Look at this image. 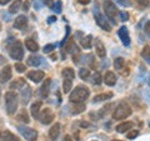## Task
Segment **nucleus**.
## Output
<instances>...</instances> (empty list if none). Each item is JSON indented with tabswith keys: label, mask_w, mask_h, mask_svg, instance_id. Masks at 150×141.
Segmentation results:
<instances>
[{
	"label": "nucleus",
	"mask_w": 150,
	"mask_h": 141,
	"mask_svg": "<svg viewBox=\"0 0 150 141\" xmlns=\"http://www.w3.org/2000/svg\"><path fill=\"white\" fill-rule=\"evenodd\" d=\"M90 95V90L89 87L84 86V85H78L74 90L70 92L69 100L71 102H84Z\"/></svg>",
	"instance_id": "obj_1"
},
{
	"label": "nucleus",
	"mask_w": 150,
	"mask_h": 141,
	"mask_svg": "<svg viewBox=\"0 0 150 141\" xmlns=\"http://www.w3.org/2000/svg\"><path fill=\"white\" fill-rule=\"evenodd\" d=\"M131 112H133V110H131V107L128 102H120L114 109V111H112V119L124 120L131 115Z\"/></svg>",
	"instance_id": "obj_2"
},
{
	"label": "nucleus",
	"mask_w": 150,
	"mask_h": 141,
	"mask_svg": "<svg viewBox=\"0 0 150 141\" xmlns=\"http://www.w3.org/2000/svg\"><path fill=\"white\" fill-rule=\"evenodd\" d=\"M8 50L9 54L14 60H23L24 58V50H23V45L19 40L8 41Z\"/></svg>",
	"instance_id": "obj_3"
},
{
	"label": "nucleus",
	"mask_w": 150,
	"mask_h": 141,
	"mask_svg": "<svg viewBox=\"0 0 150 141\" xmlns=\"http://www.w3.org/2000/svg\"><path fill=\"white\" fill-rule=\"evenodd\" d=\"M18 96L15 92L13 91H8L5 94V107H6V112L9 115H14L18 110Z\"/></svg>",
	"instance_id": "obj_4"
},
{
	"label": "nucleus",
	"mask_w": 150,
	"mask_h": 141,
	"mask_svg": "<svg viewBox=\"0 0 150 141\" xmlns=\"http://www.w3.org/2000/svg\"><path fill=\"white\" fill-rule=\"evenodd\" d=\"M104 11H105V15L109 20L112 23V24H116V16L119 15V10L118 8L115 6V4L111 1V0H104Z\"/></svg>",
	"instance_id": "obj_5"
},
{
	"label": "nucleus",
	"mask_w": 150,
	"mask_h": 141,
	"mask_svg": "<svg viewBox=\"0 0 150 141\" xmlns=\"http://www.w3.org/2000/svg\"><path fill=\"white\" fill-rule=\"evenodd\" d=\"M18 130L26 141H36L38 140V131L36 130L28 128V126H19Z\"/></svg>",
	"instance_id": "obj_6"
},
{
	"label": "nucleus",
	"mask_w": 150,
	"mask_h": 141,
	"mask_svg": "<svg viewBox=\"0 0 150 141\" xmlns=\"http://www.w3.org/2000/svg\"><path fill=\"white\" fill-rule=\"evenodd\" d=\"M38 119L40 120V123L43 125H49L54 121L55 119V114L53 112V110L49 109V107H45L44 110H41V112L39 114V117Z\"/></svg>",
	"instance_id": "obj_7"
},
{
	"label": "nucleus",
	"mask_w": 150,
	"mask_h": 141,
	"mask_svg": "<svg viewBox=\"0 0 150 141\" xmlns=\"http://www.w3.org/2000/svg\"><path fill=\"white\" fill-rule=\"evenodd\" d=\"M94 16H95V21H96V24L99 25L103 30H105V31H111V25L108 23V20L105 19V16L103 15V14H100L99 11H94Z\"/></svg>",
	"instance_id": "obj_8"
},
{
	"label": "nucleus",
	"mask_w": 150,
	"mask_h": 141,
	"mask_svg": "<svg viewBox=\"0 0 150 141\" xmlns=\"http://www.w3.org/2000/svg\"><path fill=\"white\" fill-rule=\"evenodd\" d=\"M26 76L29 80H31L33 82H40L41 80H44V76H45V74L44 71H41V70H31V71H29L26 74Z\"/></svg>",
	"instance_id": "obj_9"
},
{
	"label": "nucleus",
	"mask_w": 150,
	"mask_h": 141,
	"mask_svg": "<svg viewBox=\"0 0 150 141\" xmlns=\"http://www.w3.org/2000/svg\"><path fill=\"white\" fill-rule=\"evenodd\" d=\"M118 35H119L121 43H123L124 46H129L130 45V35H129L128 27H126V26H121L119 29V31H118Z\"/></svg>",
	"instance_id": "obj_10"
},
{
	"label": "nucleus",
	"mask_w": 150,
	"mask_h": 141,
	"mask_svg": "<svg viewBox=\"0 0 150 141\" xmlns=\"http://www.w3.org/2000/svg\"><path fill=\"white\" fill-rule=\"evenodd\" d=\"M31 94H33V91H31V87L30 86H28V85H25L24 87H23V90H21V92H20V102L23 105H26L28 102H29V100L31 99Z\"/></svg>",
	"instance_id": "obj_11"
},
{
	"label": "nucleus",
	"mask_w": 150,
	"mask_h": 141,
	"mask_svg": "<svg viewBox=\"0 0 150 141\" xmlns=\"http://www.w3.org/2000/svg\"><path fill=\"white\" fill-rule=\"evenodd\" d=\"M11 75H13V70L10 65H6L1 71H0V82L1 84H5L8 82L9 80L11 79Z\"/></svg>",
	"instance_id": "obj_12"
},
{
	"label": "nucleus",
	"mask_w": 150,
	"mask_h": 141,
	"mask_svg": "<svg viewBox=\"0 0 150 141\" xmlns=\"http://www.w3.org/2000/svg\"><path fill=\"white\" fill-rule=\"evenodd\" d=\"M116 80H118V78H116L115 73H112V71H108L104 75V78H103V81H104L105 85H108V86H114L116 84Z\"/></svg>",
	"instance_id": "obj_13"
},
{
	"label": "nucleus",
	"mask_w": 150,
	"mask_h": 141,
	"mask_svg": "<svg viewBox=\"0 0 150 141\" xmlns=\"http://www.w3.org/2000/svg\"><path fill=\"white\" fill-rule=\"evenodd\" d=\"M50 85H51V79H46L45 82L41 85V87L39 89V95L45 99L49 96V92H50Z\"/></svg>",
	"instance_id": "obj_14"
},
{
	"label": "nucleus",
	"mask_w": 150,
	"mask_h": 141,
	"mask_svg": "<svg viewBox=\"0 0 150 141\" xmlns=\"http://www.w3.org/2000/svg\"><path fill=\"white\" fill-rule=\"evenodd\" d=\"M26 24H28V19L25 15H19L15 20H14V27H15V29H19V30L24 29L26 26Z\"/></svg>",
	"instance_id": "obj_15"
},
{
	"label": "nucleus",
	"mask_w": 150,
	"mask_h": 141,
	"mask_svg": "<svg viewBox=\"0 0 150 141\" xmlns=\"http://www.w3.org/2000/svg\"><path fill=\"white\" fill-rule=\"evenodd\" d=\"M133 126H134V124L131 123V121H125V123L119 124V125L115 128V130L118 131L119 134H124V133H128L129 130L133 129Z\"/></svg>",
	"instance_id": "obj_16"
},
{
	"label": "nucleus",
	"mask_w": 150,
	"mask_h": 141,
	"mask_svg": "<svg viewBox=\"0 0 150 141\" xmlns=\"http://www.w3.org/2000/svg\"><path fill=\"white\" fill-rule=\"evenodd\" d=\"M60 129H62V126H60V124L59 123H55V125H53L50 128V130H49V137L51 139V140H56L59 137V135H60Z\"/></svg>",
	"instance_id": "obj_17"
},
{
	"label": "nucleus",
	"mask_w": 150,
	"mask_h": 141,
	"mask_svg": "<svg viewBox=\"0 0 150 141\" xmlns=\"http://www.w3.org/2000/svg\"><path fill=\"white\" fill-rule=\"evenodd\" d=\"M28 65L29 66H33V68H36V66H39V65L43 63V58L39 55H30L29 58H28Z\"/></svg>",
	"instance_id": "obj_18"
},
{
	"label": "nucleus",
	"mask_w": 150,
	"mask_h": 141,
	"mask_svg": "<svg viewBox=\"0 0 150 141\" xmlns=\"http://www.w3.org/2000/svg\"><path fill=\"white\" fill-rule=\"evenodd\" d=\"M95 51H96V55L99 56V58H105V55H106V50H105V46L103 45V43L99 40V39H96L95 40Z\"/></svg>",
	"instance_id": "obj_19"
},
{
	"label": "nucleus",
	"mask_w": 150,
	"mask_h": 141,
	"mask_svg": "<svg viewBox=\"0 0 150 141\" xmlns=\"http://www.w3.org/2000/svg\"><path fill=\"white\" fill-rule=\"evenodd\" d=\"M73 106H71V114L73 115H79L81 114V112L85 110L86 105L84 104V102H73Z\"/></svg>",
	"instance_id": "obj_20"
},
{
	"label": "nucleus",
	"mask_w": 150,
	"mask_h": 141,
	"mask_svg": "<svg viewBox=\"0 0 150 141\" xmlns=\"http://www.w3.org/2000/svg\"><path fill=\"white\" fill-rule=\"evenodd\" d=\"M25 48L31 51V53H36L38 50H39V45H38V43L35 40H33V39H25Z\"/></svg>",
	"instance_id": "obj_21"
},
{
	"label": "nucleus",
	"mask_w": 150,
	"mask_h": 141,
	"mask_svg": "<svg viewBox=\"0 0 150 141\" xmlns=\"http://www.w3.org/2000/svg\"><path fill=\"white\" fill-rule=\"evenodd\" d=\"M112 97V92H103V94H99V95H95L93 99V102H100V101H105V100H110Z\"/></svg>",
	"instance_id": "obj_22"
},
{
	"label": "nucleus",
	"mask_w": 150,
	"mask_h": 141,
	"mask_svg": "<svg viewBox=\"0 0 150 141\" xmlns=\"http://www.w3.org/2000/svg\"><path fill=\"white\" fill-rule=\"evenodd\" d=\"M24 86H25V79L19 78L10 84V90H19V89H23Z\"/></svg>",
	"instance_id": "obj_23"
},
{
	"label": "nucleus",
	"mask_w": 150,
	"mask_h": 141,
	"mask_svg": "<svg viewBox=\"0 0 150 141\" xmlns=\"http://www.w3.org/2000/svg\"><path fill=\"white\" fill-rule=\"evenodd\" d=\"M41 106H43V102H41V101H35L34 104L31 105V107H30V112H31V115L34 116V117H39Z\"/></svg>",
	"instance_id": "obj_24"
},
{
	"label": "nucleus",
	"mask_w": 150,
	"mask_h": 141,
	"mask_svg": "<svg viewBox=\"0 0 150 141\" xmlns=\"http://www.w3.org/2000/svg\"><path fill=\"white\" fill-rule=\"evenodd\" d=\"M16 120L21 121V123H24V124H29V123H30V117H29V114H28V111H26L25 109L20 110V112H19L18 116H16Z\"/></svg>",
	"instance_id": "obj_25"
},
{
	"label": "nucleus",
	"mask_w": 150,
	"mask_h": 141,
	"mask_svg": "<svg viewBox=\"0 0 150 141\" xmlns=\"http://www.w3.org/2000/svg\"><path fill=\"white\" fill-rule=\"evenodd\" d=\"M80 43H81V46H83V48H85V49H90L91 46H93V36H91V35H86V36H84L83 39L80 40Z\"/></svg>",
	"instance_id": "obj_26"
},
{
	"label": "nucleus",
	"mask_w": 150,
	"mask_h": 141,
	"mask_svg": "<svg viewBox=\"0 0 150 141\" xmlns=\"http://www.w3.org/2000/svg\"><path fill=\"white\" fill-rule=\"evenodd\" d=\"M23 5V1L21 0H14V3L10 5V8H9V13L10 14H15L18 13L19 10H20V6Z\"/></svg>",
	"instance_id": "obj_27"
},
{
	"label": "nucleus",
	"mask_w": 150,
	"mask_h": 141,
	"mask_svg": "<svg viewBox=\"0 0 150 141\" xmlns=\"http://www.w3.org/2000/svg\"><path fill=\"white\" fill-rule=\"evenodd\" d=\"M62 75H63L64 79H70V80H73V79L75 78V71H74L71 68H65V69H63Z\"/></svg>",
	"instance_id": "obj_28"
},
{
	"label": "nucleus",
	"mask_w": 150,
	"mask_h": 141,
	"mask_svg": "<svg viewBox=\"0 0 150 141\" xmlns=\"http://www.w3.org/2000/svg\"><path fill=\"white\" fill-rule=\"evenodd\" d=\"M124 65H125V59L124 58H121V56H119V58H115L114 60V69L115 70H123L124 68Z\"/></svg>",
	"instance_id": "obj_29"
},
{
	"label": "nucleus",
	"mask_w": 150,
	"mask_h": 141,
	"mask_svg": "<svg viewBox=\"0 0 150 141\" xmlns=\"http://www.w3.org/2000/svg\"><path fill=\"white\" fill-rule=\"evenodd\" d=\"M71 89H73V81L70 79H65L64 82H63V91L65 94H68V92L71 91Z\"/></svg>",
	"instance_id": "obj_30"
},
{
	"label": "nucleus",
	"mask_w": 150,
	"mask_h": 141,
	"mask_svg": "<svg viewBox=\"0 0 150 141\" xmlns=\"http://www.w3.org/2000/svg\"><path fill=\"white\" fill-rule=\"evenodd\" d=\"M91 82L94 84V85H100V84L103 82V78H101V75L100 73H94L93 74V76H91Z\"/></svg>",
	"instance_id": "obj_31"
},
{
	"label": "nucleus",
	"mask_w": 150,
	"mask_h": 141,
	"mask_svg": "<svg viewBox=\"0 0 150 141\" xmlns=\"http://www.w3.org/2000/svg\"><path fill=\"white\" fill-rule=\"evenodd\" d=\"M142 58L145 59L146 61L150 64V46H145V48L142 50Z\"/></svg>",
	"instance_id": "obj_32"
},
{
	"label": "nucleus",
	"mask_w": 150,
	"mask_h": 141,
	"mask_svg": "<svg viewBox=\"0 0 150 141\" xmlns=\"http://www.w3.org/2000/svg\"><path fill=\"white\" fill-rule=\"evenodd\" d=\"M79 76H80L83 80H86L89 76H90V70L85 69V68L80 69V71H79Z\"/></svg>",
	"instance_id": "obj_33"
},
{
	"label": "nucleus",
	"mask_w": 150,
	"mask_h": 141,
	"mask_svg": "<svg viewBox=\"0 0 150 141\" xmlns=\"http://www.w3.org/2000/svg\"><path fill=\"white\" fill-rule=\"evenodd\" d=\"M138 135H139V130H129L128 134H126V137L129 140H133V139L137 137Z\"/></svg>",
	"instance_id": "obj_34"
},
{
	"label": "nucleus",
	"mask_w": 150,
	"mask_h": 141,
	"mask_svg": "<svg viewBox=\"0 0 150 141\" xmlns=\"http://www.w3.org/2000/svg\"><path fill=\"white\" fill-rule=\"evenodd\" d=\"M55 50V45L54 44H48V45H45L44 46V49H43V51L45 54H50L51 51H54Z\"/></svg>",
	"instance_id": "obj_35"
},
{
	"label": "nucleus",
	"mask_w": 150,
	"mask_h": 141,
	"mask_svg": "<svg viewBox=\"0 0 150 141\" xmlns=\"http://www.w3.org/2000/svg\"><path fill=\"white\" fill-rule=\"evenodd\" d=\"M15 70L18 73H24L25 70H26V66L24 64H21V63H16L15 64Z\"/></svg>",
	"instance_id": "obj_36"
},
{
	"label": "nucleus",
	"mask_w": 150,
	"mask_h": 141,
	"mask_svg": "<svg viewBox=\"0 0 150 141\" xmlns=\"http://www.w3.org/2000/svg\"><path fill=\"white\" fill-rule=\"evenodd\" d=\"M62 8H63V3L60 1V0H58V1L55 3V5H54V11L60 14V13H62Z\"/></svg>",
	"instance_id": "obj_37"
},
{
	"label": "nucleus",
	"mask_w": 150,
	"mask_h": 141,
	"mask_svg": "<svg viewBox=\"0 0 150 141\" xmlns=\"http://www.w3.org/2000/svg\"><path fill=\"white\" fill-rule=\"evenodd\" d=\"M116 3L119 4V5H121V6H130L131 5V3H130V0H115Z\"/></svg>",
	"instance_id": "obj_38"
},
{
	"label": "nucleus",
	"mask_w": 150,
	"mask_h": 141,
	"mask_svg": "<svg viewBox=\"0 0 150 141\" xmlns=\"http://www.w3.org/2000/svg\"><path fill=\"white\" fill-rule=\"evenodd\" d=\"M41 3L45 4L48 8H54V0H41Z\"/></svg>",
	"instance_id": "obj_39"
},
{
	"label": "nucleus",
	"mask_w": 150,
	"mask_h": 141,
	"mask_svg": "<svg viewBox=\"0 0 150 141\" xmlns=\"http://www.w3.org/2000/svg\"><path fill=\"white\" fill-rule=\"evenodd\" d=\"M139 5H142V6H149V4H150V1L149 0H135Z\"/></svg>",
	"instance_id": "obj_40"
},
{
	"label": "nucleus",
	"mask_w": 150,
	"mask_h": 141,
	"mask_svg": "<svg viewBox=\"0 0 150 141\" xmlns=\"http://www.w3.org/2000/svg\"><path fill=\"white\" fill-rule=\"evenodd\" d=\"M144 31H145V34H146L148 36H150V20L146 21V24H145V26H144Z\"/></svg>",
	"instance_id": "obj_41"
},
{
	"label": "nucleus",
	"mask_w": 150,
	"mask_h": 141,
	"mask_svg": "<svg viewBox=\"0 0 150 141\" xmlns=\"http://www.w3.org/2000/svg\"><path fill=\"white\" fill-rule=\"evenodd\" d=\"M119 15H120V18H121V21H126L129 19V15H128V13H119Z\"/></svg>",
	"instance_id": "obj_42"
},
{
	"label": "nucleus",
	"mask_w": 150,
	"mask_h": 141,
	"mask_svg": "<svg viewBox=\"0 0 150 141\" xmlns=\"http://www.w3.org/2000/svg\"><path fill=\"white\" fill-rule=\"evenodd\" d=\"M29 8H30V3L29 1H25L24 4H23V10L24 11H28L29 10Z\"/></svg>",
	"instance_id": "obj_43"
},
{
	"label": "nucleus",
	"mask_w": 150,
	"mask_h": 141,
	"mask_svg": "<svg viewBox=\"0 0 150 141\" xmlns=\"http://www.w3.org/2000/svg\"><path fill=\"white\" fill-rule=\"evenodd\" d=\"M55 21H56V16L55 15L48 18V23H49V24H53V23H55Z\"/></svg>",
	"instance_id": "obj_44"
},
{
	"label": "nucleus",
	"mask_w": 150,
	"mask_h": 141,
	"mask_svg": "<svg viewBox=\"0 0 150 141\" xmlns=\"http://www.w3.org/2000/svg\"><path fill=\"white\" fill-rule=\"evenodd\" d=\"M63 141H74L73 139H71V136H70V135H65L64 136V140Z\"/></svg>",
	"instance_id": "obj_45"
},
{
	"label": "nucleus",
	"mask_w": 150,
	"mask_h": 141,
	"mask_svg": "<svg viewBox=\"0 0 150 141\" xmlns=\"http://www.w3.org/2000/svg\"><path fill=\"white\" fill-rule=\"evenodd\" d=\"M78 1L80 4H83V5H88V4L90 3V0H78Z\"/></svg>",
	"instance_id": "obj_46"
},
{
	"label": "nucleus",
	"mask_w": 150,
	"mask_h": 141,
	"mask_svg": "<svg viewBox=\"0 0 150 141\" xmlns=\"http://www.w3.org/2000/svg\"><path fill=\"white\" fill-rule=\"evenodd\" d=\"M9 1H10V0H0V5H5Z\"/></svg>",
	"instance_id": "obj_47"
},
{
	"label": "nucleus",
	"mask_w": 150,
	"mask_h": 141,
	"mask_svg": "<svg viewBox=\"0 0 150 141\" xmlns=\"http://www.w3.org/2000/svg\"><path fill=\"white\" fill-rule=\"evenodd\" d=\"M5 58H4V56H1V55H0V64H5Z\"/></svg>",
	"instance_id": "obj_48"
},
{
	"label": "nucleus",
	"mask_w": 150,
	"mask_h": 141,
	"mask_svg": "<svg viewBox=\"0 0 150 141\" xmlns=\"http://www.w3.org/2000/svg\"><path fill=\"white\" fill-rule=\"evenodd\" d=\"M112 141H121V140H112Z\"/></svg>",
	"instance_id": "obj_49"
},
{
	"label": "nucleus",
	"mask_w": 150,
	"mask_h": 141,
	"mask_svg": "<svg viewBox=\"0 0 150 141\" xmlns=\"http://www.w3.org/2000/svg\"><path fill=\"white\" fill-rule=\"evenodd\" d=\"M0 136H1V133H0Z\"/></svg>",
	"instance_id": "obj_50"
},
{
	"label": "nucleus",
	"mask_w": 150,
	"mask_h": 141,
	"mask_svg": "<svg viewBox=\"0 0 150 141\" xmlns=\"http://www.w3.org/2000/svg\"><path fill=\"white\" fill-rule=\"evenodd\" d=\"M93 141H96V140H93Z\"/></svg>",
	"instance_id": "obj_51"
},
{
	"label": "nucleus",
	"mask_w": 150,
	"mask_h": 141,
	"mask_svg": "<svg viewBox=\"0 0 150 141\" xmlns=\"http://www.w3.org/2000/svg\"><path fill=\"white\" fill-rule=\"evenodd\" d=\"M149 126H150V124H149Z\"/></svg>",
	"instance_id": "obj_52"
}]
</instances>
